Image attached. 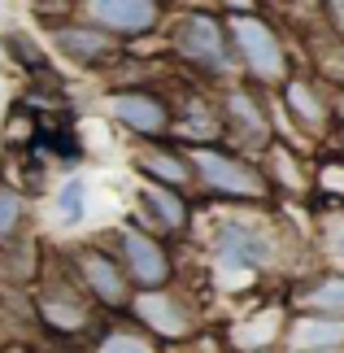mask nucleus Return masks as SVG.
<instances>
[{"label":"nucleus","instance_id":"obj_10","mask_svg":"<svg viewBox=\"0 0 344 353\" xmlns=\"http://www.w3.org/2000/svg\"><path fill=\"white\" fill-rule=\"evenodd\" d=\"M140 196H144L148 205H153V210L161 214V223H166V227H183V219H188V214H183V205H179V201L166 192V188H144Z\"/></svg>","mask_w":344,"mask_h":353},{"label":"nucleus","instance_id":"obj_2","mask_svg":"<svg viewBox=\"0 0 344 353\" xmlns=\"http://www.w3.org/2000/svg\"><path fill=\"white\" fill-rule=\"evenodd\" d=\"M236 44L249 61V70L261 79H279L283 74V52H279V39H274L261 22L253 18H236Z\"/></svg>","mask_w":344,"mask_h":353},{"label":"nucleus","instance_id":"obj_9","mask_svg":"<svg viewBox=\"0 0 344 353\" xmlns=\"http://www.w3.org/2000/svg\"><path fill=\"white\" fill-rule=\"evenodd\" d=\"M223 249L231 262H244V266H257L261 257H266V244H261L253 232H227L223 236Z\"/></svg>","mask_w":344,"mask_h":353},{"label":"nucleus","instance_id":"obj_7","mask_svg":"<svg viewBox=\"0 0 344 353\" xmlns=\"http://www.w3.org/2000/svg\"><path fill=\"white\" fill-rule=\"evenodd\" d=\"M118 118L127 122V127L144 131V135H157L161 127H166V110L153 101V97H118Z\"/></svg>","mask_w":344,"mask_h":353},{"label":"nucleus","instance_id":"obj_1","mask_svg":"<svg viewBox=\"0 0 344 353\" xmlns=\"http://www.w3.org/2000/svg\"><path fill=\"white\" fill-rule=\"evenodd\" d=\"M174 48L183 52V57H192L196 65H205V70H223L227 65V39L223 31H218L214 18H183L174 26Z\"/></svg>","mask_w":344,"mask_h":353},{"label":"nucleus","instance_id":"obj_8","mask_svg":"<svg viewBox=\"0 0 344 353\" xmlns=\"http://www.w3.org/2000/svg\"><path fill=\"white\" fill-rule=\"evenodd\" d=\"M57 44L70 52L74 61H101L109 57V39L96 31H57Z\"/></svg>","mask_w":344,"mask_h":353},{"label":"nucleus","instance_id":"obj_6","mask_svg":"<svg viewBox=\"0 0 344 353\" xmlns=\"http://www.w3.org/2000/svg\"><path fill=\"white\" fill-rule=\"evenodd\" d=\"M83 275L92 279V292L101 296V301H109V305H122V301H127V283H122L118 266L109 262V257L88 253V257H83Z\"/></svg>","mask_w":344,"mask_h":353},{"label":"nucleus","instance_id":"obj_3","mask_svg":"<svg viewBox=\"0 0 344 353\" xmlns=\"http://www.w3.org/2000/svg\"><path fill=\"white\" fill-rule=\"evenodd\" d=\"M201 174L210 179V188L218 192H231V196H261V183L253 170H244V161H231V157H218V153H201Z\"/></svg>","mask_w":344,"mask_h":353},{"label":"nucleus","instance_id":"obj_5","mask_svg":"<svg viewBox=\"0 0 344 353\" xmlns=\"http://www.w3.org/2000/svg\"><path fill=\"white\" fill-rule=\"evenodd\" d=\"M96 18L114 31H148L157 22V0H96Z\"/></svg>","mask_w":344,"mask_h":353},{"label":"nucleus","instance_id":"obj_13","mask_svg":"<svg viewBox=\"0 0 344 353\" xmlns=\"http://www.w3.org/2000/svg\"><path fill=\"white\" fill-rule=\"evenodd\" d=\"M18 214H22L18 196H13L9 188H0V240H9L13 232H18Z\"/></svg>","mask_w":344,"mask_h":353},{"label":"nucleus","instance_id":"obj_16","mask_svg":"<svg viewBox=\"0 0 344 353\" xmlns=\"http://www.w3.org/2000/svg\"><path fill=\"white\" fill-rule=\"evenodd\" d=\"M231 5H249V0H231Z\"/></svg>","mask_w":344,"mask_h":353},{"label":"nucleus","instance_id":"obj_12","mask_svg":"<svg viewBox=\"0 0 344 353\" xmlns=\"http://www.w3.org/2000/svg\"><path fill=\"white\" fill-rule=\"evenodd\" d=\"M310 305H314V310H344V279L318 283V288L310 292Z\"/></svg>","mask_w":344,"mask_h":353},{"label":"nucleus","instance_id":"obj_11","mask_svg":"<svg viewBox=\"0 0 344 353\" xmlns=\"http://www.w3.org/2000/svg\"><path fill=\"white\" fill-rule=\"evenodd\" d=\"M344 327L336 323H301L296 327V345H340Z\"/></svg>","mask_w":344,"mask_h":353},{"label":"nucleus","instance_id":"obj_14","mask_svg":"<svg viewBox=\"0 0 344 353\" xmlns=\"http://www.w3.org/2000/svg\"><path fill=\"white\" fill-rule=\"evenodd\" d=\"M140 161H144V166H148V170H157V174H161V179H170V183H179V179H183V174H188V170H183V166H179V161H174V157H161V153H144Z\"/></svg>","mask_w":344,"mask_h":353},{"label":"nucleus","instance_id":"obj_15","mask_svg":"<svg viewBox=\"0 0 344 353\" xmlns=\"http://www.w3.org/2000/svg\"><path fill=\"white\" fill-rule=\"evenodd\" d=\"M61 214L65 219H79V214H83V183H70L61 192Z\"/></svg>","mask_w":344,"mask_h":353},{"label":"nucleus","instance_id":"obj_4","mask_svg":"<svg viewBox=\"0 0 344 353\" xmlns=\"http://www.w3.org/2000/svg\"><path fill=\"white\" fill-rule=\"evenodd\" d=\"M122 249H127V266H131V279H140L144 288H153V283L166 279V253L157 249L148 236L140 232H127L122 236Z\"/></svg>","mask_w":344,"mask_h":353}]
</instances>
